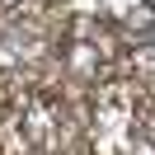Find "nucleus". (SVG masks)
<instances>
[{"mask_svg": "<svg viewBox=\"0 0 155 155\" xmlns=\"http://www.w3.org/2000/svg\"><path fill=\"white\" fill-rule=\"evenodd\" d=\"M57 127H61V117H57V104H52V99H28V104H24L19 136H24L28 150H52V146H57Z\"/></svg>", "mask_w": 155, "mask_h": 155, "instance_id": "nucleus-1", "label": "nucleus"}, {"mask_svg": "<svg viewBox=\"0 0 155 155\" xmlns=\"http://www.w3.org/2000/svg\"><path fill=\"white\" fill-rule=\"evenodd\" d=\"M104 14L113 24H122L127 33H141L155 24V0H104Z\"/></svg>", "mask_w": 155, "mask_h": 155, "instance_id": "nucleus-2", "label": "nucleus"}, {"mask_svg": "<svg viewBox=\"0 0 155 155\" xmlns=\"http://www.w3.org/2000/svg\"><path fill=\"white\" fill-rule=\"evenodd\" d=\"M0 5H19V0H0Z\"/></svg>", "mask_w": 155, "mask_h": 155, "instance_id": "nucleus-3", "label": "nucleus"}]
</instances>
